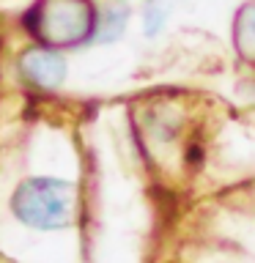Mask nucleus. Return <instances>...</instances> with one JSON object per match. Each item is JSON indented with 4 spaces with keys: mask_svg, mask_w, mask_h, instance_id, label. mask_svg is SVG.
<instances>
[{
    "mask_svg": "<svg viewBox=\"0 0 255 263\" xmlns=\"http://www.w3.org/2000/svg\"><path fill=\"white\" fill-rule=\"evenodd\" d=\"M236 49L247 61H255V3H247L236 14Z\"/></svg>",
    "mask_w": 255,
    "mask_h": 263,
    "instance_id": "nucleus-5",
    "label": "nucleus"
},
{
    "mask_svg": "<svg viewBox=\"0 0 255 263\" xmlns=\"http://www.w3.org/2000/svg\"><path fill=\"white\" fill-rule=\"evenodd\" d=\"M165 6L162 0H148L145 3V14H143V22H145V36H156L165 25Z\"/></svg>",
    "mask_w": 255,
    "mask_h": 263,
    "instance_id": "nucleus-6",
    "label": "nucleus"
},
{
    "mask_svg": "<svg viewBox=\"0 0 255 263\" xmlns=\"http://www.w3.org/2000/svg\"><path fill=\"white\" fill-rule=\"evenodd\" d=\"M126 20H129V6L123 0H107L102 14L96 16V30H94V39L96 41H113L118 39L123 28H126Z\"/></svg>",
    "mask_w": 255,
    "mask_h": 263,
    "instance_id": "nucleus-4",
    "label": "nucleus"
},
{
    "mask_svg": "<svg viewBox=\"0 0 255 263\" xmlns=\"http://www.w3.org/2000/svg\"><path fill=\"white\" fill-rule=\"evenodd\" d=\"M16 219L39 230H58L71 225L77 214V186L61 178H28L11 197Z\"/></svg>",
    "mask_w": 255,
    "mask_h": 263,
    "instance_id": "nucleus-1",
    "label": "nucleus"
},
{
    "mask_svg": "<svg viewBox=\"0 0 255 263\" xmlns=\"http://www.w3.org/2000/svg\"><path fill=\"white\" fill-rule=\"evenodd\" d=\"M22 77L36 88H58L66 80V63L63 58L47 47H33L22 55L20 61Z\"/></svg>",
    "mask_w": 255,
    "mask_h": 263,
    "instance_id": "nucleus-3",
    "label": "nucleus"
},
{
    "mask_svg": "<svg viewBox=\"0 0 255 263\" xmlns=\"http://www.w3.org/2000/svg\"><path fill=\"white\" fill-rule=\"evenodd\" d=\"M25 20L28 30L44 47L85 44L96 30V11L90 0H39Z\"/></svg>",
    "mask_w": 255,
    "mask_h": 263,
    "instance_id": "nucleus-2",
    "label": "nucleus"
}]
</instances>
